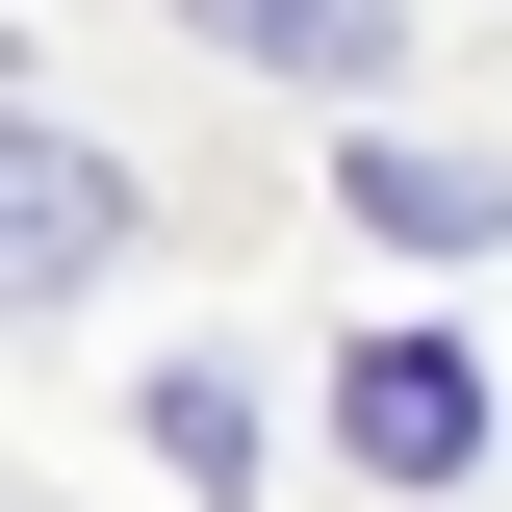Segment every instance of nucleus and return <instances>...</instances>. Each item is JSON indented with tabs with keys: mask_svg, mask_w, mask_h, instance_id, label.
<instances>
[{
	"mask_svg": "<svg viewBox=\"0 0 512 512\" xmlns=\"http://www.w3.org/2000/svg\"><path fill=\"white\" fill-rule=\"evenodd\" d=\"M333 436H359L384 487H461V461H487V384H461L436 333H384V359H333Z\"/></svg>",
	"mask_w": 512,
	"mask_h": 512,
	"instance_id": "f257e3e1",
	"label": "nucleus"
},
{
	"mask_svg": "<svg viewBox=\"0 0 512 512\" xmlns=\"http://www.w3.org/2000/svg\"><path fill=\"white\" fill-rule=\"evenodd\" d=\"M359 231H410V256H512V180H487V154H410V128H384V154H359Z\"/></svg>",
	"mask_w": 512,
	"mask_h": 512,
	"instance_id": "f03ea898",
	"label": "nucleus"
},
{
	"mask_svg": "<svg viewBox=\"0 0 512 512\" xmlns=\"http://www.w3.org/2000/svg\"><path fill=\"white\" fill-rule=\"evenodd\" d=\"M103 256H128V180L77 128H26V282H103Z\"/></svg>",
	"mask_w": 512,
	"mask_h": 512,
	"instance_id": "7ed1b4c3",
	"label": "nucleus"
},
{
	"mask_svg": "<svg viewBox=\"0 0 512 512\" xmlns=\"http://www.w3.org/2000/svg\"><path fill=\"white\" fill-rule=\"evenodd\" d=\"M154 461H180V487H256V384L180 359V384H154Z\"/></svg>",
	"mask_w": 512,
	"mask_h": 512,
	"instance_id": "20e7f679",
	"label": "nucleus"
},
{
	"mask_svg": "<svg viewBox=\"0 0 512 512\" xmlns=\"http://www.w3.org/2000/svg\"><path fill=\"white\" fill-rule=\"evenodd\" d=\"M205 26H231V52H282V77H359V52H384L359 0H205Z\"/></svg>",
	"mask_w": 512,
	"mask_h": 512,
	"instance_id": "39448f33",
	"label": "nucleus"
}]
</instances>
